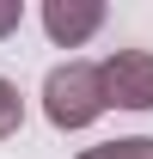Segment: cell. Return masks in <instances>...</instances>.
I'll list each match as a JSON object with an SVG mask.
<instances>
[{
	"label": "cell",
	"instance_id": "obj_1",
	"mask_svg": "<svg viewBox=\"0 0 153 159\" xmlns=\"http://www.w3.org/2000/svg\"><path fill=\"white\" fill-rule=\"evenodd\" d=\"M43 110H49L55 129H86V122H98L110 110V104H104V74H98L92 61L55 67V74L43 80Z\"/></svg>",
	"mask_w": 153,
	"mask_h": 159
},
{
	"label": "cell",
	"instance_id": "obj_2",
	"mask_svg": "<svg viewBox=\"0 0 153 159\" xmlns=\"http://www.w3.org/2000/svg\"><path fill=\"white\" fill-rule=\"evenodd\" d=\"M98 74H104V104H116V110H153V55L147 49H116Z\"/></svg>",
	"mask_w": 153,
	"mask_h": 159
},
{
	"label": "cell",
	"instance_id": "obj_3",
	"mask_svg": "<svg viewBox=\"0 0 153 159\" xmlns=\"http://www.w3.org/2000/svg\"><path fill=\"white\" fill-rule=\"evenodd\" d=\"M98 25H104V6H98V0H49V6H43V31L55 43H67V49L86 43Z\"/></svg>",
	"mask_w": 153,
	"mask_h": 159
},
{
	"label": "cell",
	"instance_id": "obj_4",
	"mask_svg": "<svg viewBox=\"0 0 153 159\" xmlns=\"http://www.w3.org/2000/svg\"><path fill=\"white\" fill-rule=\"evenodd\" d=\"M80 159H153V141H147V135H135V141H104V147H92V153H80Z\"/></svg>",
	"mask_w": 153,
	"mask_h": 159
},
{
	"label": "cell",
	"instance_id": "obj_5",
	"mask_svg": "<svg viewBox=\"0 0 153 159\" xmlns=\"http://www.w3.org/2000/svg\"><path fill=\"white\" fill-rule=\"evenodd\" d=\"M19 122H25V98H19V86H12V80H0V141L19 135Z\"/></svg>",
	"mask_w": 153,
	"mask_h": 159
},
{
	"label": "cell",
	"instance_id": "obj_6",
	"mask_svg": "<svg viewBox=\"0 0 153 159\" xmlns=\"http://www.w3.org/2000/svg\"><path fill=\"white\" fill-rule=\"evenodd\" d=\"M19 19H25L19 0H0V37H12V31H19Z\"/></svg>",
	"mask_w": 153,
	"mask_h": 159
}]
</instances>
